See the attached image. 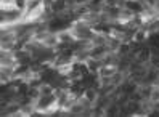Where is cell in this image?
Instances as JSON below:
<instances>
[{
    "label": "cell",
    "instance_id": "6da1fadb",
    "mask_svg": "<svg viewBox=\"0 0 159 117\" xmlns=\"http://www.w3.org/2000/svg\"><path fill=\"white\" fill-rule=\"evenodd\" d=\"M149 35H151V34L148 32V29H146V28H137V29H135V32H134L132 40H134V43H142V42L148 40Z\"/></svg>",
    "mask_w": 159,
    "mask_h": 117
}]
</instances>
